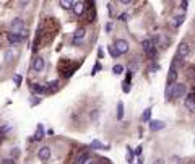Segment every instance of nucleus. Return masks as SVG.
<instances>
[{
	"instance_id": "obj_7",
	"label": "nucleus",
	"mask_w": 195,
	"mask_h": 164,
	"mask_svg": "<svg viewBox=\"0 0 195 164\" xmlns=\"http://www.w3.org/2000/svg\"><path fill=\"white\" fill-rule=\"evenodd\" d=\"M44 67H46V62H44V59L42 57H34V60H33V70L34 72H37V73H41L42 70H44Z\"/></svg>"
},
{
	"instance_id": "obj_20",
	"label": "nucleus",
	"mask_w": 195,
	"mask_h": 164,
	"mask_svg": "<svg viewBox=\"0 0 195 164\" xmlns=\"http://www.w3.org/2000/svg\"><path fill=\"white\" fill-rule=\"evenodd\" d=\"M91 148H96V149H109L107 145H103L101 142H98V140H94L91 142Z\"/></svg>"
},
{
	"instance_id": "obj_37",
	"label": "nucleus",
	"mask_w": 195,
	"mask_h": 164,
	"mask_svg": "<svg viewBox=\"0 0 195 164\" xmlns=\"http://www.w3.org/2000/svg\"><path fill=\"white\" fill-rule=\"evenodd\" d=\"M25 164H30V162H25Z\"/></svg>"
},
{
	"instance_id": "obj_10",
	"label": "nucleus",
	"mask_w": 195,
	"mask_h": 164,
	"mask_svg": "<svg viewBox=\"0 0 195 164\" xmlns=\"http://www.w3.org/2000/svg\"><path fill=\"white\" fill-rule=\"evenodd\" d=\"M21 39H23V37H21L20 34H16V32H7V41H8V43H10L12 46L20 44Z\"/></svg>"
},
{
	"instance_id": "obj_22",
	"label": "nucleus",
	"mask_w": 195,
	"mask_h": 164,
	"mask_svg": "<svg viewBox=\"0 0 195 164\" xmlns=\"http://www.w3.org/2000/svg\"><path fill=\"white\" fill-rule=\"evenodd\" d=\"M141 120H143V122L151 120V109H150V107H148V109H145V112L141 114Z\"/></svg>"
},
{
	"instance_id": "obj_28",
	"label": "nucleus",
	"mask_w": 195,
	"mask_h": 164,
	"mask_svg": "<svg viewBox=\"0 0 195 164\" xmlns=\"http://www.w3.org/2000/svg\"><path fill=\"white\" fill-rule=\"evenodd\" d=\"M99 70H101V63H94V67H93V72H91V75H96Z\"/></svg>"
},
{
	"instance_id": "obj_8",
	"label": "nucleus",
	"mask_w": 195,
	"mask_h": 164,
	"mask_svg": "<svg viewBox=\"0 0 195 164\" xmlns=\"http://www.w3.org/2000/svg\"><path fill=\"white\" fill-rule=\"evenodd\" d=\"M148 127H150L151 132H159V130H163L166 127V124L163 120H150Z\"/></svg>"
},
{
	"instance_id": "obj_24",
	"label": "nucleus",
	"mask_w": 195,
	"mask_h": 164,
	"mask_svg": "<svg viewBox=\"0 0 195 164\" xmlns=\"http://www.w3.org/2000/svg\"><path fill=\"white\" fill-rule=\"evenodd\" d=\"M112 72L116 73V75H120V73H124V67H122V65H114Z\"/></svg>"
},
{
	"instance_id": "obj_18",
	"label": "nucleus",
	"mask_w": 195,
	"mask_h": 164,
	"mask_svg": "<svg viewBox=\"0 0 195 164\" xmlns=\"http://www.w3.org/2000/svg\"><path fill=\"white\" fill-rule=\"evenodd\" d=\"M124 119V102L119 101L117 102V120H122Z\"/></svg>"
},
{
	"instance_id": "obj_31",
	"label": "nucleus",
	"mask_w": 195,
	"mask_h": 164,
	"mask_svg": "<svg viewBox=\"0 0 195 164\" xmlns=\"http://www.w3.org/2000/svg\"><path fill=\"white\" fill-rule=\"evenodd\" d=\"M119 20H120V21H127V15H125V13H122V15L119 16Z\"/></svg>"
},
{
	"instance_id": "obj_14",
	"label": "nucleus",
	"mask_w": 195,
	"mask_h": 164,
	"mask_svg": "<svg viewBox=\"0 0 195 164\" xmlns=\"http://www.w3.org/2000/svg\"><path fill=\"white\" fill-rule=\"evenodd\" d=\"M31 91L36 93V94H42V93H44V85H39V83H33V85H31Z\"/></svg>"
},
{
	"instance_id": "obj_29",
	"label": "nucleus",
	"mask_w": 195,
	"mask_h": 164,
	"mask_svg": "<svg viewBox=\"0 0 195 164\" xmlns=\"http://www.w3.org/2000/svg\"><path fill=\"white\" fill-rule=\"evenodd\" d=\"M187 5H189L187 0H182V2H180V8H182V10H187Z\"/></svg>"
},
{
	"instance_id": "obj_34",
	"label": "nucleus",
	"mask_w": 195,
	"mask_h": 164,
	"mask_svg": "<svg viewBox=\"0 0 195 164\" xmlns=\"http://www.w3.org/2000/svg\"><path fill=\"white\" fill-rule=\"evenodd\" d=\"M112 29V25H111V23H107V25H106V31H111Z\"/></svg>"
},
{
	"instance_id": "obj_4",
	"label": "nucleus",
	"mask_w": 195,
	"mask_h": 164,
	"mask_svg": "<svg viewBox=\"0 0 195 164\" xmlns=\"http://www.w3.org/2000/svg\"><path fill=\"white\" fill-rule=\"evenodd\" d=\"M20 31H26L25 28V21L21 20V18H15V20H12V32H16V34H20Z\"/></svg>"
},
{
	"instance_id": "obj_3",
	"label": "nucleus",
	"mask_w": 195,
	"mask_h": 164,
	"mask_svg": "<svg viewBox=\"0 0 195 164\" xmlns=\"http://www.w3.org/2000/svg\"><path fill=\"white\" fill-rule=\"evenodd\" d=\"M114 47L117 49L119 54H127L128 50H130V46H128V43L125 39H117L116 43H114Z\"/></svg>"
},
{
	"instance_id": "obj_5",
	"label": "nucleus",
	"mask_w": 195,
	"mask_h": 164,
	"mask_svg": "<svg viewBox=\"0 0 195 164\" xmlns=\"http://www.w3.org/2000/svg\"><path fill=\"white\" fill-rule=\"evenodd\" d=\"M85 34H86V31H85V28H77L72 36V43L73 44H80L82 41L85 39Z\"/></svg>"
},
{
	"instance_id": "obj_21",
	"label": "nucleus",
	"mask_w": 195,
	"mask_h": 164,
	"mask_svg": "<svg viewBox=\"0 0 195 164\" xmlns=\"http://www.w3.org/2000/svg\"><path fill=\"white\" fill-rule=\"evenodd\" d=\"M107 52H109V55H111L112 59H117L119 55H120V54L117 52V49L114 47V44H112V46H109V47H107Z\"/></svg>"
},
{
	"instance_id": "obj_35",
	"label": "nucleus",
	"mask_w": 195,
	"mask_h": 164,
	"mask_svg": "<svg viewBox=\"0 0 195 164\" xmlns=\"http://www.w3.org/2000/svg\"><path fill=\"white\" fill-rule=\"evenodd\" d=\"M137 162H138V164H143V161H141V159H138V161H137Z\"/></svg>"
},
{
	"instance_id": "obj_26",
	"label": "nucleus",
	"mask_w": 195,
	"mask_h": 164,
	"mask_svg": "<svg viewBox=\"0 0 195 164\" xmlns=\"http://www.w3.org/2000/svg\"><path fill=\"white\" fill-rule=\"evenodd\" d=\"M21 80H23V78H21V75H15V77H13V81H15V85H16V86H20V85H21Z\"/></svg>"
},
{
	"instance_id": "obj_1",
	"label": "nucleus",
	"mask_w": 195,
	"mask_h": 164,
	"mask_svg": "<svg viewBox=\"0 0 195 164\" xmlns=\"http://www.w3.org/2000/svg\"><path fill=\"white\" fill-rule=\"evenodd\" d=\"M185 93H187V88H185V85H182V83H176V85H172L171 88H166V97L169 99H172V97H182Z\"/></svg>"
},
{
	"instance_id": "obj_33",
	"label": "nucleus",
	"mask_w": 195,
	"mask_h": 164,
	"mask_svg": "<svg viewBox=\"0 0 195 164\" xmlns=\"http://www.w3.org/2000/svg\"><path fill=\"white\" fill-rule=\"evenodd\" d=\"M153 164H166V162H164V159H161V158H159V159H156V161H155Z\"/></svg>"
},
{
	"instance_id": "obj_11",
	"label": "nucleus",
	"mask_w": 195,
	"mask_h": 164,
	"mask_svg": "<svg viewBox=\"0 0 195 164\" xmlns=\"http://www.w3.org/2000/svg\"><path fill=\"white\" fill-rule=\"evenodd\" d=\"M59 90V81L57 80H54V81H50V83H47V85L44 86V93H54Z\"/></svg>"
},
{
	"instance_id": "obj_27",
	"label": "nucleus",
	"mask_w": 195,
	"mask_h": 164,
	"mask_svg": "<svg viewBox=\"0 0 195 164\" xmlns=\"http://www.w3.org/2000/svg\"><path fill=\"white\" fill-rule=\"evenodd\" d=\"M37 47H39V36H36V39H34V43H33V50H37Z\"/></svg>"
},
{
	"instance_id": "obj_6",
	"label": "nucleus",
	"mask_w": 195,
	"mask_h": 164,
	"mask_svg": "<svg viewBox=\"0 0 195 164\" xmlns=\"http://www.w3.org/2000/svg\"><path fill=\"white\" fill-rule=\"evenodd\" d=\"M50 146H41L39 148V151H37V158L41 159V161H49L50 159Z\"/></svg>"
},
{
	"instance_id": "obj_9",
	"label": "nucleus",
	"mask_w": 195,
	"mask_h": 164,
	"mask_svg": "<svg viewBox=\"0 0 195 164\" xmlns=\"http://www.w3.org/2000/svg\"><path fill=\"white\" fill-rule=\"evenodd\" d=\"M156 43H158V37H150V39H145L143 41V50L145 52H148V50H151V49H155L156 47Z\"/></svg>"
},
{
	"instance_id": "obj_30",
	"label": "nucleus",
	"mask_w": 195,
	"mask_h": 164,
	"mask_svg": "<svg viewBox=\"0 0 195 164\" xmlns=\"http://www.w3.org/2000/svg\"><path fill=\"white\" fill-rule=\"evenodd\" d=\"M141 149H143L141 146H137V149H135V156H140V154H141Z\"/></svg>"
},
{
	"instance_id": "obj_25",
	"label": "nucleus",
	"mask_w": 195,
	"mask_h": 164,
	"mask_svg": "<svg viewBox=\"0 0 195 164\" xmlns=\"http://www.w3.org/2000/svg\"><path fill=\"white\" fill-rule=\"evenodd\" d=\"M146 54H148V57H150V59H153V60H155V59H156V55H158V50H156V47H155V49L148 50Z\"/></svg>"
},
{
	"instance_id": "obj_23",
	"label": "nucleus",
	"mask_w": 195,
	"mask_h": 164,
	"mask_svg": "<svg viewBox=\"0 0 195 164\" xmlns=\"http://www.w3.org/2000/svg\"><path fill=\"white\" fill-rule=\"evenodd\" d=\"M15 55H16V52L13 49H10V50H7V54H5V57H7V60L8 62H12L13 59H15Z\"/></svg>"
},
{
	"instance_id": "obj_13",
	"label": "nucleus",
	"mask_w": 195,
	"mask_h": 164,
	"mask_svg": "<svg viewBox=\"0 0 195 164\" xmlns=\"http://www.w3.org/2000/svg\"><path fill=\"white\" fill-rule=\"evenodd\" d=\"M73 12H75V15H82V13L85 12V3L83 2H75L73 3Z\"/></svg>"
},
{
	"instance_id": "obj_12",
	"label": "nucleus",
	"mask_w": 195,
	"mask_h": 164,
	"mask_svg": "<svg viewBox=\"0 0 195 164\" xmlns=\"http://www.w3.org/2000/svg\"><path fill=\"white\" fill-rule=\"evenodd\" d=\"M44 138V127H42L41 124H37V128H36V133H34V142H41V140Z\"/></svg>"
},
{
	"instance_id": "obj_32",
	"label": "nucleus",
	"mask_w": 195,
	"mask_h": 164,
	"mask_svg": "<svg viewBox=\"0 0 195 164\" xmlns=\"http://www.w3.org/2000/svg\"><path fill=\"white\" fill-rule=\"evenodd\" d=\"M2 164H15V162H13V159H3Z\"/></svg>"
},
{
	"instance_id": "obj_19",
	"label": "nucleus",
	"mask_w": 195,
	"mask_h": 164,
	"mask_svg": "<svg viewBox=\"0 0 195 164\" xmlns=\"http://www.w3.org/2000/svg\"><path fill=\"white\" fill-rule=\"evenodd\" d=\"M88 158H89V154L88 153H82L80 156L77 158V161H75V164H85L88 161Z\"/></svg>"
},
{
	"instance_id": "obj_17",
	"label": "nucleus",
	"mask_w": 195,
	"mask_h": 164,
	"mask_svg": "<svg viewBox=\"0 0 195 164\" xmlns=\"http://www.w3.org/2000/svg\"><path fill=\"white\" fill-rule=\"evenodd\" d=\"M73 3H75V2H72V0H60L59 5H60L62 8H65V10H70V8H73Z\"/></svg>"
},
{
	"instance_id": "obj_15",
	"label": "nucleus",
	"mask_w": 195,
	"mask_h": 164,
	"mask_svg": "<svg viewBox=\"0 0 195 164\" xmlns=\"http://www.w3.org/2000/svg\"><path fill=\"white\" fill-rule=\"evenodd\" d=\"M184 20H185V16H184V15H177V16H174V18H172V26H174V28H179V26L184 23Z\"/></svg>"
},
{
	"instance_id": "obj_36",
	"label": "nucleus",
	"mask_w": 195,
	"mask_h": 164,
	"mask_svg": "<svg viewBox=\"0 0 195 164\" xmlns=\"http://www.w3.org/2000/svg\"><path fill=\"white\" fill-rule=\"evenodd\" d=\"M86 164H96V162H86Z\"/></svg>"
},
{
	"instance_id": "obj_2",
	"label": "nucleus",
	"mask_w": 195,
	"mask_h": 164,
	"mask_svg": "<svg viewBox=\"0 0 195 164\" xmlns=\"http://www.w3.org/2000/svg\"><path fill=\"white\" fill-rule=\"evenodd\" d=\"M176 80H177V67L174 63H171V68L168 72V86L166 88H171L172 85H176Z\"/></svg>"
},
{
	"instance_id": "obj_16",
	"label": "nucleus",
	"mask_w": 195,
	"mask_h": 164,
	"mask_svg": "<svg viewBox=\"0 0 195 164\" xmlns=\"http://www.w3.org/2000/svg\"><path fill=\"white\" fill-rule=\"evenodd\" d=\"M86 20H88V23H93L94 20H96V10H94V7H93V8H88Z\"/></svg>"
}]
</instances>
